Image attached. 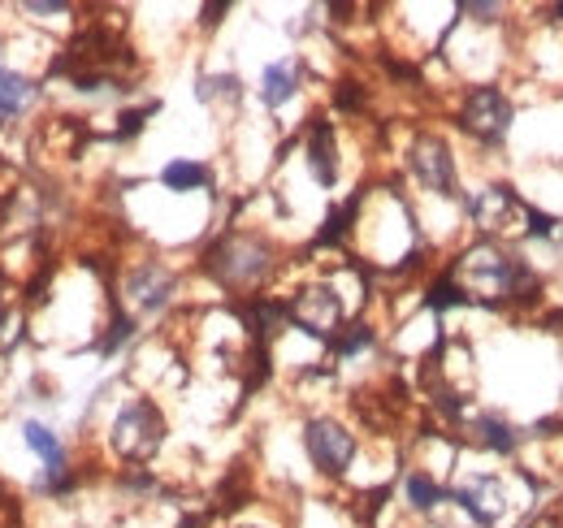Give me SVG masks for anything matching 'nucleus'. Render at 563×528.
Listing matches in <instances>:
<instances>
[{
    "mask_svg": "<svg viewBox=\"0 0 563 528\" xmlns=\"http://www.w3.org/2000/svg\"><path fill=\"white\" fill-rule=\"evenodd\" d=\"M446 273L468 295V304L503 308V304H538L542 299L538 268L516 248H507L503 239H477L473 248H464L455 261L446 264Z\"/></svg>",
    "mask_w": 563,
    "mask_h": 528,
    "instance_id": "f257e3e1",
    "label": "nucleus"
},
{
    "mask_svg": "<svg viewBox=\"0 0 563 528\" xmlns=\"http://www.w3.org/2000/svg\"><path fill=\"white\" fill-rule=\"evenodd\" d=\"M200 268L209 273L221 290H239V295L252 299L278 273V252L256 230H225V234H217L209 243Z\"/></svg>",
    "mask_w": 563,
    "mask_h": 528,
    "instance_id": "f03ea898",
    "label": "nucleus"
},
{
    "mask_svg": "<svg viewBox=\"0 0 563 528\" xmlns=\"http://www.w3.org/2000/svg\"><path fill=\"white\" fill-rule=\"evenodd\" d=\"M165 433H169V425H165V411L152 403V398H126L118 411H113V420H109V451L118 455L122 463H147L161 447H165Z\"/></svg>",
    "mask_w": 563,
    "mask_h": 528,
    "instance_id": "7ed1b4c3",
    "label": "nucleus"
},
{
    "mask_svg": "<svg viewBox=\"0 0 563 528\" xmlns=\"http://www.w3.org/2000/svg\"><path fill=\"white\" fill-rule=\"evenodd\" d=\"M455 127L482 147H503L516 127V100L498 82H468L455 105Z\"/></svg>",
    "mask_w": 563,
    "mask_h": 528,
    "instance_id": "20e7f679",
    "label": "nucleus"
},
{
    "mask_svg": "<svg viewBox=\"0 0 563 528\" xmlns=\"http://www.w3.org/2000/svg\"><path fill=\"white\" fill-rule=\"evenodd\" d=\"M282 304H286V326L308 333V338H317V342H334L343 333V326H347V299L325 277L295 286Z\"/></svg>",
    "mask_w": 563,
    "mask_h": 528,
    "instance_id": "39448f33",
    "label": "nucleus"
},
{
    "mask_svg": "<svg viewBox=\"0 0 563 528\" xmlns=\"http://www.w3.org/2000/svg\"><path fill=\"white\" fill-rule=\"evenodd\" d=\"M303 455L308 463L325 476V481H343L352 472L355 455H360V438L347 420L330 416V411H317L303 420Z\"/></svg>",
    "mask_w": 563,
    "mask_h": 528,
    "instance_id": "423d86ee",
    "label": "nucleus"
},
{
    "mask_svg": "<svg viewBox=\"0 0 563 528\" xmlns=\"http://www.w3.org/2000/svg\"><path fill=\"white\" fill-rule=\"evenodd\" d=\"M408 174L417 178L424 196L433 199H464L460 191V161L451 139L438 131H421L408 143Z\"/></svg>",
    "mask_w": 563,
    "mask_h": 528,
    "instance_id": "0eeeda50",
    "label": "nucleus"
},
{
    "mask_svg": "<svg viewBox=\"0 0 563 528\" xmlns=\"http://www.w3.org/2000/svg\"><path fill=\"white\" fill-rule=\"evenodd\" d=\"M460 204H464V212H468V221H473V230L482 239H503V234H511L525 221V196L516 187H507V183L477 187Z\"/></svg>",
    "mask_w": 563,
    "mask_h": 528,
    "instance_id": "6e6552de",
    "label": "nucleus"
},
{
    "mask_svg": "<svg viewBox=\"0 0 563 528\" xmlns=\"http://www.w3.org/2000/svg\"><path fill=\"white\" fill-rule=\"evenodd\" d=\"M455 507L482 528H498L511 512V494H507V481L498 472H468L455 490H451Z\"/></svg>",
    "mask_w": 563,
    "mask_h": 528,
    "instance_id": "1a4fd4ad",
    "label": "nucleus"
},
{
    "mask_svg": "<svg viewBox=\"0 0 563 528\" xmlns=\"http://www.w3.org/2000/svg\"><path fill=\"white\" fill-rule=\"evenodd\" d=\"M122 295H126V304L143 312V317H161L169 304H174V295H178V273L169 268L165 261H140L126 268V277H122Z\"/></svg>",
    "mask_w": 563,
    "mask_h": 528,
    "instance_id": "9d476101",
    "label": "nucleus"
},
{
    "mask_svg": "<svg viewBox=\"0 0 563 528\" xmlns=\"http://www.w3.org/2000/svg\"><path fill=\"white\" fill-rule=\"evenodd\" d=\"M303 161H308V174L321 191H334L339 187V169H343V156H339V134L325 118H312L308 134H303Z\"/></svg>",
    "mask_w": 563,
    "mask_h": 528,
    "instance_id": "9b49d317",
    "label": "nucleus"
},
{
    "mask_svg": "<svg viewBox=\"0 0 563 528\" xmlns=\"http://www.w3.org/2000/svg\"><path fill=\"white\" fill-rule=\"evenodd\" d=\"M299 82H303L299 57H282V62H269V66L261 69L256 96H261L265 109H282V105H290V100L299 96Z\"/></svg>",
    "mask_w": 563,
    "mask_h": 528,
    "instance_id": "f8f14e48",
    "label": "nucleus"
},
{
    "mask_svg": "<svg viewBox=\"0 0 563 528\" xmlns=\"http://www.w3.org/2000/svg\"><path fill=\"white\" fill-rule=\"evenodd\" d=\"M468 425H473L477 447H486L490 455H503V460H507V455H516V451H520V442H525V433H520L503 411H477Z\"/></svg>",
    "mask_w": 563,
    "mask_h": 528,
    "instance_id": "ddd939ff",
    "label": "nucleus"
},
{
    "mask_svg": "<svg viewBox=\"0 0 563 528\" xmlns=\"http://www.w3.org/2000/svg\"><path fill=\"white\" fill-rule=\"evenodd\" d=\"M35 100H40V82H35L31 74L9 69V66L0 69V127L18 122Z\"/></svg>",
    "mask_w": 563,
    "mask_h": 528,
    "instance_id": "4468645a",
    "label": "nucleus"
},
{
    "mask_svg": "<svg viewBox=\"0 0 563 528\" xmlns=\"http://www.w3.org/2000/svg\"><path fill=\"white\" fill-rule=\"evenodd\" d=\"M404 498H408V512L412 516H433L451 498V490L429 468H412V472H404Z\"/></svg>",
    "mask_w": 563,
    "mask_h": 528,
    "instance_id": "2eb2a0df",
    "label": "nucleus"
},
{
    "mask_svg": "<svg viewBox=\"0 0 563 528\" xmlns=\"http://www.w3.org/2000/svg\"><path fill=\"white\" fill-rule=\"evenodd\" d=\"M209 165L205 161H191V156H178L161 169V187L174 191V196H191V191H205L209 187Z\"/></svg>",
    "mask_w": 563,
    "mask_h": 528,
    "instance_id": "dca6fc26",
    "label": "nucleus"
},
{
    "mask_svg": "<svg viewBox=\"0 0 563 528\" xmlns=\"http://www.w3.org/2000/svg\"><path fill=\"white\" fill-rule=\"evenodd\" d=\"M330 346H334V360H355V355H364V351L377 346V330L368 321H352V326H343V333Z\"/></svg>",
    "mask_w": 563,
    "mask_h": 528,
    "instance_id": "f3484780",
    "label": "nucleus"
},
{
    "mask_svg": "<svg viewBox=\"0 0 563 528\" xmlns=\"http://www.w3.org/2000/svg\"><path fill=\"white\" fill-rule=\"evenodd\" d=\"M525 234L529 239H555L560 234V217L547 212V208H538L533 199H525Z\"/></svg>",
    "mask_w": 563,
    "mask_h": 528,
    "instance_id": "a211bd4d",
    "label": "nucleus"
},
{
    "mask_svg": "<svg viewBox=\"0 0 563 528\" xmlns=\"http://www.w3.org/2000/svg\"><path fill=\"white\" fill-rule=\"evenodd\" d=\"M196 96L212 105L217 96H225V100H239V74H205L200 78V87H196Z\"/></svg>",
    "mask_w": 563,
    "mask_h": 528,
    "instance_id": "6ab92c4d",
    "label": "nucleus"
},
{
    "mask_svg": "<svg viewBox=\"0 0 563 528\" xmlns=\"http://www.w3.org/2000/svg\"><path fill=\"white\" fill-rule=\"evenodd\" d=\"M152 113H156V100H152V105H140V109H122V113H118V127H113V139L126 143V139L143 134V127H147Z\"/></svg>",
    "mask_w": 563,
    "mask_h": 528,
    "instance_id": "aec40b11",
    "label": "nucleus"
},
{
    "mask_svg": "<svg viewBox=\"0 0 563 528\" xmlns=\"http://www.w3.org/2000/svg\"><path fill=\"white\" fill-rule=\"evenodd\" d=\"M200 13H205V26H217V22H221V18L230 13V4H205Z\"/></svg>",
    "mask_w": 563,
    "mask_h": 528,
    "instance_id": "412c9836",
    "label": "nucleus"
},
{
    "mask_svg": "<svg viewBox=\"0 0 563 528\" xmlns=\"http://www.w3.org/2000/svg\"><path fill=\"white\" fill-rule=\"evenodd\" d=\"M542 13H547L555 26H563V4H551V9H542Z\"/></svg>",
    "mask_w": 563,
    "mask_h": 528,
    "instance_id": "4be33fe9",
    "label": "nucleus"
},
{
    "mask_svg": "<svg viewBox=\"0 0 563 528\" xmlns=\"http://www.w3.org/2000/svg\"><path fill=\"white\" fill-rule=\"evenodd\" d=\"M547 528H563V516H551V520H547Z\"/></svg>",
    "mask_w": 563,
    "mask_h": 528,
    "instance_id": "5701e85b",
    "label": "nucleus"
},
{
    "mask_svg": "<svg viewBox=\"0 0 563 528\" xmlns=\"http://www.w3.org/2000/svg\"><path fill=\"white\" fill-rule=\"evenodd\" d=\"M239 528H269V525H239Z\"/></svg>",
    "mask_w": 563,
    "mask_h": 528,
    "instance_id": "b1692460",
    "label": "nucleus"
},
{
    "mask_svg": "<svg viewBox=\"0 0 563 528\" xmlns=\"http://www.w3.org/2000/svg\"><path fill=\"white\" fill-rule=\"evenodd\" d=\"M560 243H563V221H560Z\"/></svg>",
    "mask_w": 563,
    "mask_h": 528,
    "instance_id": "393cba45",
    "label": "nucleus"
}]
</instances>
